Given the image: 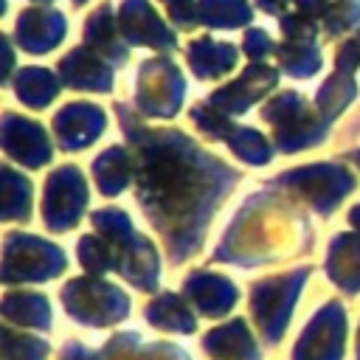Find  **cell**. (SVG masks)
<instances>
[{
	"label": "cell",
	"mask_w": 360,
	"mask_h": 360,
	"mask_svg": "<svg viewBox=\"0 0 360 360\" xmlns=\"http://www.w3.org/2000/svg\"><path fill=\"white\" fill-rule=\"evenodd\" d=\"M186 96V79L174 59L152 56L138 65L135 82V110L146 118H172L177 115Z\"/></svg>",
	"instance_id": "cell-9"
},
{
	"label": "cell",
	"mask_w": 360,
	"mask_h": 360,
	"mask_svg": "<svg viewBox=\"0 0 360 360\" xmlns=\"http://www.w3.org/2000/svg\"><path fill=\"white\" fill-rule=\"evenodd\" d=\"M48 343L42 338L14 332L11 326L3 329V357L6 360H48Z\"/></svg>",
	"instance_id": "cell-34"
},
{
	"label": "cell",
	"mask_w": 360,
	"mask_h": 360,
	"mask_svg": "<svg viewBox=\"0 0 360 360\" xmlns=\"http://www.w3.org/2000/svg\"><path fill=\"white\" fill-rule=\"evenodd\" d=\"M183 298L194 304V309L205 318H222L231 312L239 301V290L228 276L208 273V270H194L183 281Z\"/></svg>",
	"instance_id": "cell-17"
},
{
	"label": "cell",
	"mask_w": 360,
	"mask_h": 360,
	"mask_svg": "<svg viewBox=\"0 0 360 360\" xmlns=\"http://www.w3.org/2000/svg\"><path fill=\"white\" fill-rule=\"evenodd\" d=\"M278 84V70L264 62H250L233 82L217 87L208 96V104L217 107L225 115H239L256 101H262L273 87Z\"/></svg>",
	"instance_id": "cell-14"
},
{
	"label": "cell",
	"mask_w": 360,
	"mask_h": 360,
	"mask_svg": "<svg viewBox=\"0 0 360 360\" xmlns=\"http://www.w3.org/2000/svg\"><path fill=\"white\" fill-rule=\"evenodd\" d=\"M357 68H360V31L349 34L335 51V70H343V73L354 76Z\"/></svg>",
	"instance_id": "cell-36"
},
{
	"label": "cell",
	"mask_w": 360,
	"mask_h": 360,
	"mask_svg": "<svg viewBox=\"0 0 360 360\" xmlns=\"http://www.w3.org/2000/svg\"><path fill=\"white\" fill-rule=\"evenodd\" d=\"M346 309L340 301H323L298 335L290 360H343Z\"/></svg>",
	"instance_id": "cell-12"
},
{
	"label": "cell",
	"mask_w": 360,
	"mask_h": 360,
	"mask_svg": "<svg viewBox=\"0 0 360 360\" xmlns=\"http://www.w3.org/2000/svg\"><path fill=\"white\" fill-rule=\"evenodd\" d=\"M349 222H352V228H354V231L360 233V202L349 208Z\"/></svg>",
	"instance_id": "cell-41"
},
{
	"label": "cell",
	"mask_w": 360,
	"mask_h": 360,
	"mask_svg": "<svg viewBox=\"0 0 360 360\" xmlns=\"http://www.w3.org/2000/svg\"><path fill=\"white\" fill-rule=\"evenodd\" d=\"M65 31H68V20L62 11L31 6L17 17L14 39L25 53H48L65 39Z\"/></svg>",
	"instance_id": "cell-18"
},
{
	"label": "cell",
	"mask_w": 360,
	"mask_h": 360,
	"mask_svg": "<svg viewBox=\"0 0 360 360\" xmlns=\"http://www.w3.org/2000/svg\"><path fill=\"white\" fill-rule=\"evenodd\" d=\"M312 242L315 236L309 219L295 205L292 194L256 191L236 208L231 225L222 231V239L211 253V262L259 267L307 253Z\"/></svg>",
	"instance_id": "cell-2"
},
{
	"label": "cell",
	"mask_w": 360,
	"mask_h": 360,
	"mask_svg": "<svg viewBox=\"0 0 360 360\" xmlns=\"http://www.w3.org/2000/svg\"><path fill=\"white\" fill-rule=\"evenodd\" d=\"M82 3H87V0H73V6H82Z\"/></svg>",
	"instance_id": "cell-44"
},
{
	"label": "cell",
	"mask_w": 360,
	"mask_h": 360,
	"mask_svg": "<svg viewBox=\"0 0 360 360\" xmlns=\"http://www.w3.org/2000/svg\"><path fill=\"white\" fill-rule=\"evenodd\" d=\"M84 45L93 48L98 56H104L110 65H124L129 56V45L121 37L118 28V14H112L110 3H101L90 17L84 20Z\"/></svg>",
	"instance_id": "cell-20"
},
{
	"label": "cell",
	"mask_w": 360,
	"mask_h": 360,
	"mask_svg": "<svg viewBox=\"0 0 360 360\" xmlns=\"http://www.w3.org/2000/svg\"><path fill=\"white\" fill-rule=\"evenodd\" d=\"M101 354H104V360H191L174 343H149V346H141V338L135 332H118V335H112L104 343Z\"/></svg>",
	"instance_id": "cell-28"
},
{
	"label": "cell",
	"mask_w": 360,
	"mask_h": 360,
	"mask_svg": "<svg viewBox=\"0 0 360 360\" xmlns=\"http://www.w3.org/2000/svg\"><path fill=\"white\" fill-rule=\"evenodd\" d=\"M14 93H17V98H20L25 107L42 110V107H48V104L56 98V93H59V79H56L48 68H34V65H28V68H20V70H17Z\"/></svg>",
	"instance_id": "cell-29"
},
{
	"label": "cell",
	"mask_w": 360,
	"mask_h": 360,
	"mask_svg": "<svg viewBox=\"0 0 360 360\" xmlns=\"http://www.w3.org/2000/svg\"><path fill=\"white\" fill-rule=\"evenodd\" d=\"M357 96V82L352 79V73L335 70L315 93V110L323 118V124H332Z\"/></svg>",
	"instance_id": "cell-30"
},
{
	"label": "cell",
	"mask_w": 360,
	"mask_h": 360,
	"mask_svg": "<svg viewBox=\"0 0 360 360\" xmlns=\"http://www.w3.org/2000/svg\"><path fill=\"white\" fill-rule=\"evenodd\" d=\"M276 53L281 70L292 79H312L323 65L318 42H307V39H284L281 45H276Z\"/></svg>",
	"instance_id": "cell-31"
},
{
	"label": "cell",
	"mask_w": 360,
	"mask_h": 360,
	"mask_svg": "<svg viewBox=\"0 0 360 360\" xmlns=\"http://www.w3.org/2000/svg\"><path fill=\"white\" fill-rule=\"evenodd\" d=\"M68 267L65 250L37 233L11 231L3 239V281L6 284H39L59 276Z\"/></svg>",
	"instance_id": "cell-8"
},
{
	"label": "cell",
	"mask_w": 360,
	"mask_h": 360,
	"mask_svg": "<svg viewBox=\"0 0 360 360\" xmlns=\"http://www.w3.org/2000/svg\"><path fill=\"white\" fill-rule=\"evenodd\" d=\"M79 262L90 276H101L112 270V250L107 245V239H101L98 233H84L76 245Z\"/></svg>",
	"instance_id": "cell-35"
},
{
	"label": "cell",
	"mask_w": 360,
	"mask_h": 360,
	"mask_svg": "<svg viewBox=\"0 0 360 360\" xmlns=\"http://www.w3.org/2000/svg\"><path fill=\"white\" fill-rule=\"evenodd\" d=\"M166 6L169 20L180 28V31H191L194 25H200L197 20V0H160Z\"/></svg>",
	"instance_id": "cell-37"
},
{
	"label": "cell",
	"mask_w": 360,
	"mask_h": 360,
	"mask_svg": "<svg viewBox=\"0 0 360 360\" xmlns=\"http://www.w3.org/2000/svg\"><path fill=\"white\" fill-rule=\"evenodd\" d=\"M346 158H349L352 163H357V166H360V149H352V152H346Z\"/></svg>",
	"instance_id": "cell-42"
},
{
	"label": "cell",
	"mask_w": 360,
	"mask_h": 360,
	"mask_svg": "<svg viewBox=\"0 0 360 360\" xmlns=\"http://www.w3.org/2000/svg\"><path fill=\"white\" fill-rule=\"evenodd\" d=\"M90 191H87V177L82 174L79 166L65 163L56 166L45 177V191H42V222L51 233H65L79 225L84 208H87Z\"/></svg>",
	"instance_id": "cell-10"
},
{
	"label": "cell",
	"mask_w": 360,
	"mask_h": 360,
	"mask_svg": "<svg viewBox=\"0 0 360 360\" xmlns=\"http://www.w3.org/2000/svg\"><path fill=\"white\" fill-rule=\"evenodd\" d=\"M354 186L357 177L340 163H307L287 169L270 180V188L301 197L321 217H332V211L343 202L349 191H354Z\"/></svg>",
	"instance_id": "cell-5"
},
{
	"label": "cell",
	"mask_w": 360,
	"mask_h": 360,
	"mask_svg": "<svg viewBox=\"0 0 360 360\" xmlns=\"http://www.w3.org/2000/svg\"><path fill=\"white\" fill-rule=\"evenodd\" d=\"M3 177V194H0V205H3V219L11 222H28L31 219V180L22 177L20 172H14L11 166L0 169Z\"/></svg>",
	"instance_id": "cell-33"
},
{
	"label": "cell",
	"mask_w": 360,
	"mask_h": 360,
	"mask_svg": "<svg viewBox=\"0 0 360 360\" xmlns=\"http://www.w3.org/2000/svg\"><path fill=\"white\" fill-rule=\"evenodd\" d=\"M90 177L96 183V188L104 194V197H115L121 194L132 177H135V163H132V152L127 146H110L104 149L93 166H90Z\"/></svg>",
	"instance_id": "cell-25"
},
{
	"label": "cell",
	"mask_w": 360,
	"mask_h": 360,
	"mask_svg": "<svg viewBox=\"0 0 360 360\" xmlns=\"http://www.w3.org/2000/svg\"><path fill=\"white\" fill-rule=\"evenodd\" d=\"M197 20L208 28H242L253 20L248 0H197Z\"/></svg>",
	"instance_id": "cell-32"
},
{
	"label": "cell",
	"mask_w": 360,
	"mask_h": 360,
	"mask_svg": "<svg viewBox=\"0 0 360 360\" xmlns=\"http://www.w3.org/2000/svg\"><path fill=\"white\" fill-rule=\"evenodd\" d=\"M59 79L73 90L90 93H110L115 84L112 65L87 45H76L73 51H68V56L59 59Z\"/></svg>",
	"instance_id": "cell-19"
},
{
	"label": "cell",
	"mask_w": 360,
	"mask_h": 360,
	"mask_svg": "<svg viewBox=\"0 0 360 360\" xmlns=\"http://www.w3.org/2000/svg\"><path fill=\"white\" fill-rule=\"evenodd\" d=\"M37 3H48V0H37Z\"/></svg>",
	"instance_id": "cell-45"
},
{
	"label": "cell",
	"mask_w": 360,
	"mask_h": 360,
	"mask_svg": "<svg viewBox=\"0 0 360 360\" xmlns=\"http://www.w3.org/2000/svg\"><path fill=\"white\" fill-rule=\"evenodd\" d=\"M135 163V200L160 233L174 264L191 259L217 208L239 183V172L172 127H146L135 110L115 104Z\"/></svg>",
	"instance_id": "cell-1"
},
{
	"label": "cell",
	"mask_w": 360,
	"mask_h": 360,
	"mask_svg": "<svg viewBox=\"0 0 360 360\" xmlns=\"http://www.w3.org/2000/svg\"><path fill=\"white\" fill-rule=\"evenodd\" d=\"M262 121L270 124L273 146H278L287 155L323 143L329 132V124H323L315 104H309L301 93L292 90H284L276 98H270L262 107Z\"/></svg>",
	"instance_id": "cell-4"
},
{
	"label": "cell",
	"mask_w": 360,
	"mask_h": 360,
	"mask_svg": "<svg viewBox=\"0 0 360 360\" xmlns=\"http://www.w3.org/2000/svg\"><path fill=\"white\" fill-rule=\"evenodd\" d=\"M309 273H312V267L301 264L290 273H281L273 278H259L250 287V318L264 343H278L284 338L290 315L298 301V292L304 290V281L309 278Z\"/></svg>",
	"instance_id": "cell-6"
},
{
	"label": "cell",
	"mask_w": 360,
	"mask_h": 360,
	"mask_svg": "<svg viewBox=\"0 0 360 360\" xmlns=\"http://www.w3.org/2000/svg\"><path fill=\"white\" fill-rule=\"evenodd\" d=\"M202 352L217 360H262L245 318H233L202 335Z\"/></svg>",
	"instance_id": "cell-21"
},
{
	"label": "cell",
	"mask_w": 360,
	"mask_h": 360,
	"mask_svg": "<svg viewBox=\"0 0 360 360\" xmlns=\"http://www.w3.org/2000/svg\"><path fill=\"white\" fill-rule=\"evenodd\" d=\"M0 138H3L6 155L14 158L17 163H22L25 169H42L53 158V146H51V138H48L45 127L39 121L22 118L11 110L3 112Z\"/></svg>",
	"instance_id": "cell-13"
},
{
	"label": "cell",
	"mask_w": 360,
	"mask_h": 360,
	"mask_svg": "<svg viewBox=\"0 0 360 360\" xmlns=\"http://www.w3.org/2000/svg\"><path fill=\"white\" fill-rule=\"evenodd\" d=\"M59 360H104V354H101V352L87 349V346H84V343H79V340H68V343L62 346Z\"/></svg>",
	"instance_id": "cell-39"
},
{
	"label": "cell",
	"mask_w": 360,
	"mask_h": 360,
	"mask_svg": "<svg viewBox=\"0 0 360 360\" xmlns=\"http://www.w3.org/2000/svg\"><path fill=\"white\" fill-rule=\"evenodd\" d=\"M236 59L239 56H236V48L231 42H219L208 34H202L186 45V62L200 82L228 76L236 68Z\"/></svg>",
	"instance_id": "cell-23"
},
{
	"label": "cell",
	"mask_w": 360,
	"mask_h": 360,
	"mask_svg": "<svg viewBox=\"0 0 360 360\" xmlns=\"http://www.w3.org/2000/svg\"><path fill=\"white\" fill-rule=\"evenodd\" d=\"M143 318L163 332H180V335H191L197 329V315L188 309L186 298L177 292H160L158 298H152L143 307Z\"/></svg>",
	"instance_id": "cell-27"
},
{
	"label": "cell",
	"mask_w": 360,
	"mask_h": 360,
	"mask_svg": "<svg viewBox=\"0 0 360 360\" xmlns=\"http://www.w3.org/2000/svg\"><path fill=\"white\" fill-rule=\"evenodd\" d=\"M292 8L312 17L326 37L354 34L360 25V0H292Z\"/></svg>",
	"instance_id": "cell-24"
},
{
	"label": "cell",
	"mask_w": 360,
	"mask_h": 360,
	"mask_svg": "<svg viewBox=\"0 0 360 360\" xmlns=\"http://www.w3.org/2000/svg\"><path fill=\"white\" fill-rule=\"evenodd\" d=\"M59 298H62L65 312L76 323L93 326V329L112 326L129 315V295L121 287H115L98 276L70 278L62 287Z\"/></svg>",
	"instance_id": "cell-7"
},
{
	"label": "cell",
	"mask_w": 360,
	"mask_h": 360,
	"mask_svg": "<svg viewBox=\"0 0 360 360\" xmlns=\"http://www.w3.org/2000/svg\"><path fill=\"white\" fill-rule=\"evenodd\" d=\"M242 48H245V53H248L253 62H262L270 51H276L270 34L262 31V28H250V31H245V37H242Z\"/></svg>",
	"instance_id": "cell-38"
},
{
	"label": "cell",
	"mask_w": 360,
	"mask_h": 360,
	"mask_svg": "<svg viewBox=\"0 0 360 360\" xmlns=\"http://www.w3.org/2000/svg\"><path fill=\"white\" fill-rule=\"evenodd\" d=\"M118 28L127 45H141V48H152L160 53L177 48L174 31L149 6V0H124L118 6Z\"/></svg>",
	"instance_id": "cell-15"
},
{
	"label": "cell",
	"mask_w": 360,
	"mask_h": 360,
	"mask_svg": "<svg viewBox=\"0 0 360 360\" xmlns=\"http://www.w3.org/2000/svg\"><path fill=\"white\" fill-rule=\"evenodd\" d=\"M357 360H360V329H357Z\"/></svg>",
	"instance_id": "cell-43"
},
{
	"label": "cell",
	"mask_w": 360,
	"mask_h": 360,
	"mask_svg": "<svg viewBox=\"0 0 360 360\" xmlns=\"http://www.w3.org/2000/svg\"><path fill=\"white\" fill-rule=\"evenodd\" d=\"M326 276L346 295L360 292V233H335L326 250Z\"/></svg>",
	"instance_id": "cell-22"
},
{
	"label": "cell",
	"mask_w": 360,
	"mask_h": 360,
	"mask_svg": "<svg viewBox=\"0 0 360 360\" xmlns=\"http://www.w3.org/2000/svg\"><path fill=\"white\" fill-rule=\"evenodd\" d=\"M53 135L59 149L82 152L87 149L107 127V112L90 101H70L53 115Z\"/></svg>",
	"instance_id": "cell-16"
},
{
	"label": "cell",
	"mask_w": 360,
	"mask_h": 360,
	"mask_svg": "<svg viewBox=\"0 0 360 360\" xmlns=\"http://www.w3.org/2000/svg\"><path fill=\"white\" fill-rule=\"evenodd\" d=\"M90 222L112 250V270L141 292L158 290V278H160L158 248L143 233L135 231L129 214L124 208H98L90 214Z\"/></svg>",
	"instance_id": "cell-3"
},
{
	"label": "cell",
	"mask_w": 360,
	"mask_h": 360,
	"mask_svg": "<svg viewBox=\"0 0 360 360\" xmlns=\"http://www.w3.org/2000/svg\"><path fill=\"white\" fill-rule=\"evenodd\" d=\"M191 121L197 124V129L214 141H222L228 143V149L242 160V163H250V166H264L273 160V143L270 138H264L259 129H250V127H239L233 124L225 112H219L217 107H211L208 101H200L188 110Z\"/></svg>",
	"instance_id": "cell-11"
},
{
	"label": "cell",
	"mask_w": 360,
	"mask_h": 360,
	"mask_svg": "<svg viewBox=\"0 0 360 360\" xmlns=\"http://www.w3.org/2000/svg\"><path fill=\"white\" fill-rule=\"evenodd\" d=\"M3 318L8 326L20 329H51V304L42 292L20 290V292H6L3 298Z\"/></svg>",
	"instance_id": "cell-26"
},
{
	"label": "cell",
	"mask_w": 360,
	"mask_h": 360,
	"mask_svg": "<svg viewBox=\"0 0 360 360\" xmlns=\"http://www.w3.org/2000/svg\"><path fill=\"white\" fill-rule=\"evenodd\" d=\"M256 6L264 11V14H281L292 6V0H256Z\"/></svg>",
	"instance_id": "cell-40"
}]
</instances>
